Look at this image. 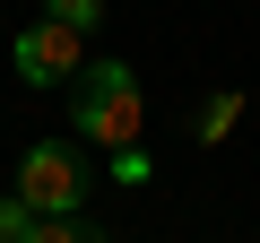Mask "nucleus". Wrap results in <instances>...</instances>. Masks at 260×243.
<instances>
[{"instance_id": "nucleus-2", "label": "nucleus", "mask_w": 260, "mask_h": 243, "mask_svg": "<svg viewBox=\"0 0 260 243\" xmlns=\"http://www.w3.org/2000/svg\"><path fill=\"white\" fill-rule=\"evenodd\" d=\"M18 200H26L35 217H87V165H78V148L35 139V148L18 157Z\"/></svg>"}, {"instance_id": "nucleus-6", "label": "nucleus", "mask_w": 260, "mask_h": 243, "mask_svg": "<svg viewBox=\"0 0 260 243\" xmlns=\"http://www.w3.org/2000/svg\"><path fill=\"white\" fill-rule=\"evenodd\" d=\"M44 18H61L70 35H95L104 26V0H44Z\"/></svg>"}, {"instance_id": "nucleus-4", "label": "nucleus", "mask_w": 260, "mask_h": 243, "mask_svg": "<svg viewBox=\"0 0 260 243\" xmlns=\"http://www.w3.org/2000/svg\"><path fill=\"white\" fill-rule=\"evenodd\" d=\"M234 122H243V96H234V87H225V96H208V104H200V148H217Z\"/></svg>"}, {"instance_id": "nucleus-1", "label": "nucleus", "mask_w": 260, "mask_h": 243, "mask_svg": "<svg viewBox=\"0 0 260 243\" xmlns=\"http://www.w3.org/2000/svg\"><path fill=\"white\" fill-rule=\"evenodd\" d=\"M139 113H148V104H139V70L113 61V52L70 78V131H78V139H104L113 157L139 148Z\"/></svg>"}, {"instance_id": "nucleus-5", "label": "nucleus", "mask_w": 260, "mask_h": 243, "mask_svg": "<svg viewBox=\"0 0 260 243\" xmlns=\"http://www.w3.org/2000/svg\"><path fill=\"white\" fill-rule=\"evenodd\" d=\"M35 243H104L95 217H35Z\"/></svg>"}, {"instance_id": "nucleus-7", "label": "nucleus", "mask_w": 260, "mask_h": 243, "mask_svg": "<svg viewBox=\"0 0 260 243\" xmlns=\"http://www.w3.org/2000/svg\"><path fill=\"white\" fill-rule=\"evenodd\" d=\"M0 243H35V208L9 191V200H0Z\"/></svg>"}, {"instance_id": "nucleus-3", "label": "nucleus", "mask_w": 260, "mask_h": 243, "mask_svg": "<svg viewBox=\"0 0 260 243\" xmlns=\"http://www.w3.org/2000/svg\"><path fill=\"white\" fill-rule=\"evenodd\" d=\"M18 78L26 87H70L78 70H87V35H70L61 18H35V26H18Z\"/></svg>"}]
</instances>
